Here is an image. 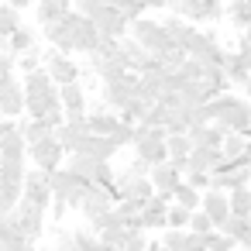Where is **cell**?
<instances>
[{"label":"cell","mask_w":251,"mask_h":251,"mask_svg":"<svg viewBox=\"0 0 251 251\" xmlns=\"http://www.w3.org/2000/svg\"><path fill=\"white\" fill-rule=\"evenodd\" d=\"M18 69H21V76H25V73H35V69H42V49L35 45V49H28L25 55H18Z\"/></svg>","instance_id":"obj_40"},{"label":"cell","mask_w":251,"mask_h":251,"mask_svg":"<svg viewBox=\"0 0 251 251\" xmlns=\"http://www.w3.org/2000/svg\"><path fill=\"white\" fill-rule=\"evenodd\" d=\"M73 241L79 244V251H114L107 241H100L93 227H73Z\"/></svg>","instance_id":"obj_30"},{"label":"cell","mask_w":251,"mask_h":251,"mask_svg":"<svg viewBox=\"0 0 251 251\" xmlns=\"http://www.w3.org/2000/svg\"><path fill=\"white\" fill-rule=\"evenodd\" d=\"M100 97L107 100V107L110 110H124L134 97H138V73H124V76H117V79H107V83H100Z\"/></svg>","instance_id":"obj_8"},{"label":"cell","mask_w":251,"mask_h":251,"mask_svg":"<svg viewBox=\"0 0 251 251\" xmlns=\"http://www.w3.org/2000/svg\"><path fill=\"white\" fill-rule=\"evenodd\" d=\"M14 73H18V59H14L11 52H0V83L11 79Z\"/></svg>","instance_id":"obj_43"},{"label":"cell","mask_w":251,"mask_h":251,"mask_svg":"<svg viewBox=\"0 0 251 251\" xmlns=\"http://www.w3.org/2000/svg\"><path fill=\"white\" fill-rule=\"evenodd\" d=\"M21 25H25V21H21V11L0 0V38H11Z\"/></svg>","instance_id":"obj_33"},{"label":"cell","mask_w":251,"mask_h":251,"mask_svg":"<svg viewBox=\"0 0 251 251\" xmlns=\"http://www.w3.org/2000/svg\"><path fill=\"white\" fill-rule=\"evenodd\" d=\"M114 203H117V196H114V189H103V186H86V193H83V203H79V217L86 220V224H93L97 217H103L107 210H114Z\"/></svg>","instance_id":"obj_11"},{"label":"cell","mask_w":251,"mask_h":251,"mask_svg":"<svg viewBox=\"0 0 251 251\" xmlns=\"http://www.w3.org/2000/svg\"><path fill=\"white\" fill-rule=\"evenodd\" d=\"M14 220H18V227H21V234H25L28 241H38V237L45 234V220H49V210L21 196V203L14 206Z\"/></svg>","instance_id":"obj_10"},{"label":"cell","mask_w":251,"mask_h":251,"mask_svg":"<svg viewBox=\"0 0 251 251\" xmlns=\"http://www.w3.org/2000/svg\"><path fill=\"white\" fill-rule=\"evenodd\" d=\"M66 165H69V169H73V172H76V176H83V179H86V182H93V179H97V172H100V165H103V162H100V158H90V155H83V151H73V155H69V162H66Z\"/></svg>","instance_id":"obj_29"},{"label":"cell","mask_w":251,"mask_h":251,"mask_svg":"<svg viewBox=\"0 0 251 251\" xmlns=\"http://www.w3.org/2000/svg\"><path fill=\"white\" fill-rule=\"evenodd\" d=\"M148 179H151V186L158 189V193H172L179 182H182V169L176 165V162H158V165H151V172H148Z\"/></svg>","instance_id":"obj_20"},{"label":"cell","mask_w":251,"mask_h":251,"mask_svg":"<svg viewBox=\"0 0 251 251\" xmlns=\"http://www.w3.org/2000/svg\"><path fill=\"white\" fill-rule=\"evenodd\" d=\"M90 227H93V230L100 234V241H107L114 251H117V248H124V244L138 234V227H131L117 210H107V213H103V217H97Z\"/></svg>","instance_id":"obj_6"},{"label":"cell","mask_w":251,"mask_h":251,"mask_svg":"<svg viewBox=\"0 0 251 251\" xmlns=\"http://www.w3.org/2000/svg\"><path fill=\"white\" fill-rule=\"evenodd\" d=\"M73 7H76L79 14H86V18L97 25V31H100L103 38H124L127 28H131V21L110 4V0H73Z\"/></svg>","instance_id":"obj_2"},{"label":"cell","mask_w":251,"mask_h":251,"mask_svg":"<svg viewBox=\"0 0 251 251\" xmlns=\"http://www.w3.org/2000/svg\"><path fill=\"white\" fill-rule=\"evenodd\" d=\"M248 227H251V217H234V213H230V217L224 220V227H220V230H224L227 237H234V241L241 244V237L248 234Z\"/></svg>","instance_id":"obj_38"},{"label":"cell","mask_w":251,"mask_h":251,"mask_svg":"<svg viewBox=\"0 0 251 251\" xmlns=\"http://www.w3.org/2000/svg\"><path fill=\"white\" fill-rule=\"evenodd\" d=\"M18 127H21V134H25L28 145H35V141L55 134V127H52L49 121H42V117H18Z\"/></svg>","instance_id":"obj_27"},{"label":"cell","mask_w":251,"mask_h":251,"mask_svg":"<svg viewBox=\"0 0 251 251\" xmlns=\"http://www.w3.org/2000/svg\"><path fill=\"white\" fill-rule=\"evenodd\" d=\"M241 248H244V251H248V248H251V227H248V234H244V237H241Z\"/></svg>","instance_id":"obj_47"},{"label":"cell","mask_w":251,"mask_h":251,"mask_svg":"<svg viewBox=\"0 0 251 251\" xmlns=\"http://www.w3.org/2000/svg\"><path fill=\"white\" fill-rule=\"evenodd\" d=\"M224 134H227V131H224L220 124H213V121H210V124H193V127H189V141H193V145H203V148H220Z\"/></svg>","instance_id":"obj_25"},{"label":"cell","mask_w":251,"mask_h":251,"mask_svg":"<svg viewBox=\"0 0 251 251\" xmlns=\"http://www.w3.org/2000/svg\"><path fill=\"white\" fill-rule=\"evenodd\" d=\"M0 158H28V141H25L21 127H11L0 138Z\"/></svg>","instance_id":"obj_26"},{"label":"cell","mask_w":251,"mask_h":251,"mask_svg":"<svg viewBox=\"0 0 251 251\" xmlns=\"http://www.w3.org/2000/svg\"><path fill=\"white\" fill-rule=\"evenodd\" d=\"M220 151H224V158H227V162H234V158H241V155L248 151V138H244V134H237V131H227V134H224V141H220Z\"/></svg>","instance_id":"obj_34"},{"label":"cell","mask_w":251,"mask_h":251,"mask_svg":"<svg viewBox=\"0 0 251 251\" xmlns=\"http://www.w3.org/2000/svg\"><path fill=\"white\" fill-rule=\"evenodd\" d=\"M25 200L38 203V206H52V182H49V172L42 169H28L25 172Z\"/></svg>","instance_id":"obj_15"},{"label":"cell","mask_w":251,"mask_h":251,"mask_svg":"<svg viewBox=\"0 0 251 251\" xmlns=\"http://www.w3.org/2000/svg\"><path fill=\"white\" fill-rule=\"evenodd\" d=\"M200 210H203V213L213 220V227L220 230L224 220L230 217V200H227L224 189H203V196H200Z\"/></svg>","instance_id":"obj_17"},{"label":"cell","mask_w":251,"mask_h":251,"mask_svg":"<svg viewBox=\"0 0 251 251\" xmlns=\"http://www.w3.org/2000/svg\"><path fill=\"white\" fill-rule=\"evenodd\" d=\"M186 230H193V234H200V237H203V234H210V230H217V227H213V220H210L203 210H193V217H189V227H186Z\"/></svg>","instance_id":"obj_41"},{"label":"cell","mask_w":251,"mask_h":251,"mask_svg":"<svg viewBox=\"0 0 251 251\" xmlns=\"http://www.w3.org/2000/svg\"><path fill=\"white\" fill-rule=\"evenodd\" d=\"M25 158H0V210H14L25 196Z\"/></svg>","instance_id":"obj_3"},{"label":"cell","mask_w":251,"mask_h":251,"mask_svg":"<svg viewBox=\"0 0 251 251\" xmlns=\"http://www.w3.org/2000/svg\"><path fill=\"white\" fill-rule=\"evenodd\" d=\"M165 148H169V162H176V165L186 172V158H189V151H193L189 134H169V138H165Z\"/></svg>","instance_id":"obj_28"},{"label":"cell","mask_w":251,"mask_h":251,"mask_svg":"<svg viewBox=\"0 0 251 251\" xmlns=\"http://www.w3.org/2000/svg\"><path fill=\"white\" fill-rule=\"evenodd\" d=\"M182 179L193 186V189H210V172H196V169H189V172H182Z\"/></svg>","instance_id":"obj_42"},{"label":"cell","mask_w":251,"mask_h":251,"mask_svg":"<svg viewBox=\"0 0 251 251\" xmlns=\"http://www.w3.org/2000/svg\"><path fill=\"white\" fill-rule=\"evenodd\" d=\"M62 25H66V42H62V52H66V55H90V52L100 49L103 35H100L97 25H93L86 14H79L76 7L62 18Z\"/></svg>","instance_id":"obj_1"},{"label":"cell","mask_w":251,"mask_h":251,"mask_svg":"<svg viewBox=\"0 0 251 251\" xmlns=\"http://www.w3.org/2000/svg\"><path fill=\"white\" fill-rule=\"evenodd\" d=\"M127 35L138 42V45H145L151 55H162V52H169V49H179L172 38H169V31L162 28V21H155V18H138V21H131V28H127Z\"/></svg>","instance_id":"obj_4"},{"label":"cell","mask_w":251,"mask_h":251,"mask_svg":"<svg viewBox=\"0 0 251 251\" xmlns=\"http://www.w3.org/2000/svg\"><path fill=\"white\" fill-rule=\"evenodd\" d=\"M42 66H45V73L52 76V83H55V86H66V83H79V76H83L79 62H76L73 55H66V52L52 49V45H49V52H42Z\"/></svg>","instance_id":"obj_7"},{"label":"cell","mask_w":251,"mask_h":251,"mask_svg":"<svg viewBox=\"0 0 251 251\" xmlns=\"http://www.w3.org/2000/svg\"><path fill=\"white\" fill-rule=\"evenodd\" d=\"M227 200H230V213H234V217H251V186L230 189Z\"/></svg>","instance_id":"obj_36"},{"label":"cell","mask_w":251,"mask_h":251,"mask_svg":"<svg viewBox=\"0 0 251 251\" xmlns=\"http://www.w3.org/2000/svg\"><path fill=\"white\" fill-rule=\"evenodd\" d=\"M7 42H11V55L18 59V55H25L28 49H35V45H38V31H35V28H28V25H21Z\"/></svg>","instance_id":"obj_31"},{"label":"cell","mask_w":251,"mask_h":251,"mask_svg":"<svg viewBox=\"0 0 251 251\" xmlns=\"http://www.w3.org/2000/svg\"><path fill=\"white\" fill-rule=\"evenodd\" d=\"M145 4H148V11H165L169 0H145Z\"/></svg>","instance_id":"obj_46"},{"label":"cell","mask_w":251,"mask_h":251,"mask_svg":"<svg viewBox=\"0 0 251 251\" xmlns=\"http://www.w3.org/2000/svg\"><path fill=\"white\" fill-rule=\"evenodd\" d=\"M200 196H203V193H200V189H193L186 179L172 189V203H179V206H186V210H200Z\"/></svg>","instance_id":"obj_35"},{"label":"cell","mask_w":251,"mask_h":251,"mask_svg":"<svg viewBox=\"0 0 251 251\" xmlns=\"http://www.w3.org/2000/svg\"><path fill=\"white\" fill-rule=\"evenodd\" d=\"M248 251H251V248H248Z\"/></svg>","instance_id":"obj_49"},{"label":"cell","mask_w":251,"mask_h":251,"mask_svg":"<svg viewBox=\"0 0 251 251\" xmlns=\"http://www.w3.org/2000/svg\"><path fill=\"white\" fill-rule=\"evenodd\" d=\"M224 18L230 21L234 31L251 28V0H224Z\"/></svg>","instance_id":"obj_24"},{"label":"cell","mask_w":251,"mask_h":251,"mask_svg":"<svg viewBox=\"0 0 251 251\" xmlns=\"http://www.w3.org/2000/svg\"><path fill=\"white\" fill-rule=\"evenodd\" d=\"M224 162H227V158H224L220 148L193 145V151H189V158H186V172H189V169H196V172H213V169H220Z\"/></svg>","instance_id":"obj_19"},{"label":"cell","mask_w":251,"mask_h":251,"mask_svg":"<svg viewBox=\"0 0 251 251\" xmlns=\"http://www.w3.org/2000/svg\"><path fill=\"white\" fill-rule=\"evenodd\" d=\"M76 151H83V155H90V158H100V162H110L121 148H117V141H114L110 134H93V131H90Z\"/></svg>","instance_id":"obj_18"},{"label":"cell","mask_w":251,"mask_h":251,"mask_svg":"<svg viewBox=\"0 0 251 251\" xmlns=\"http://www.w3.org/2000/svg\"><path fill=\"white\" fill-rule=\"evenodd\" d=\"M59 100H62V110L66 114H86V86L83 83H66L59 86Z\"/></svg>","instance_id":"obj_23"},{"label":"cell","mask_w":251,"mask_h":251,"mask_svg":"<svg viewBox=\"0 0 251 251\" xmlns=\"http://www.w3.org/2000/svg\"><path fill=\"white\" fill-rule=\"evenodd\" d=\"M49 182H52V196H55V200H66L69 210H79L83 193H86V186H90L83 176H76L69 165H59L55 172H49Z\"/></svg>","instance_id":"obj_5"},{"label":"cell","mask_w":251,"mask_h":251,"mask_svg":"<svg viewBox=\"0 0 251 251\" xmlns=\"http://www.w3.org/2000/svg\"><path fill=\"white\" fill-rule=\"evenodd\" d=\"M121 49H124V59H127V69H131V73H145V69L155 66V55H151L145 45H138L131 35L121 38Z\"/></svg>","instance_id":"obj_21"},{"label":"cell","mask_w":251,"mask_h":251,"mask_svg":"<svg viewBox=\"0 0 251 251\" xmlns=\"http://www.w3.org/2000/svg\"><path fill=\"white\" fill-rule=\"evenodd\" d=\"M241 186H251V172H248L241 162H224L220 169L210 172V189L230 193V189H241Z\"/></svg>","instance_id":"obj_12"},{"label":"cell","mask_w":251,"mask_h":251,"mask_svg":"<svg viewBox=\"0 0 251 251\" xmlns=\"http://www.w3.org/2000/svg\"><path fill=\"white\" fill-rule=\"evenodd\" d=\"M59 141H62V148H66V155H73L79 145H83V138L90 134V117L86 114H66V121L59 124Z\"/></svg>","instance_id":"obj_13"},{"label":"cell","mask_w":251,"mask_h":251,"mask_svg":"<svg viewBox=\"0 0 251 251\" xmlns=\"http://www.w3.org/2000/svg\"><path fill=\"white\" fill-rule=\"evenodd\" d=\"M0 114L11 117V121H18L25 114V83L18 76L0 83Z\"/></svg>","instance_id":"obj_14"},{"label":"cell","mask_w":251,"mask_h":251,"mask_svg":"<svg viewBox=\"0 0 251 251\" xmlns=\"http://www.w3.org/2000/svg\"><path fill=\"white\" fill-rule=\"evenodd\" d=\"M169 203H172V193H151L148 196V203L141 206V227L145 230H162L165 227V210H169Z\"/></svg>","instance_id":"obj_16"},{"label":"cell","mask_w":251,"mask_h":251,"mask_svg":"<svg viewBox=\"0 0 251 251\" xmlns=\"http://www.w3.org/2000/svg\"><path fill=\"white\" fill-rule=\"evenodd\" d=\"M4 4H11V7H18V11H25V7H35V0H4Z\"/></svg>","instance_id":"obj_45"},{"label":"cell","mask_w":251,"mask_h":251,"mask_svg":"<svg viewBox=\"0 0 251 251\" xmlns=\"http://www.w3.org/2000/svg\"><path fill=\"white\" fill-rule=\"evenodd\" d=\"M145 248H148V237H145V230H138V234H134L124 248H117V251H145Z\"/></svg>","instance_id":"obj_44"},{"label":"cell","mask_w":251,"mask_h":251,"mask_svg":"<svg viewBox=\"0 0 251 251\" xmlns=\"http://www.w3.org/2000/svg\"><path fill=\"white\" fill-rule=\"evenodd\" d=\"M220 69H224V76L230 79V86H244V83H248V76H251V69L244 66V59L237 55V49H224Z\"/></svg>","instance_id":"obj_22"},{"label":"cell","mask_w":251,"mask_h":251,"mask_svg":"<svg viewBox=\"0 0 251 251\" xmlns=\"http://www.w3.org/2000/svg\"><path fill=\"white\" fill-rule=\"evenodd\" d=\"M241 90H244V97H248V100H251V76H248V83H244V86H241Z\"/></svg>","instance_id":"obj_48"},{"label":"cell","mask_w":251,"mask_h":251,"mask_svg":"<svg viewBox=\"0 0 251 251\" xmlns=\"http://www.w3.org/2000/svg\"><path fill=\"white\" fill-rule=\"evenodd\" d=\"M86 117H90V131L93 134H114L121 127L117 110H100V114H86Z\"/></svg>","instance_id":"obj_32"},{"label":"cell","mask_w":251,"mask_h":251,"mask_svg":"<svg viewBox=\"0 0 251 251\" xmlns=\"http://www.w3.org/2000/svg\"><path fill=\"white\" fill-rule=\"evenodd\" d=\"M189 217H193V210H186V206H179V203H169V210H165V227H189Z\"/></svg>","instance_id":"obj_39"},{"label":"cell","mask_w":251,"mask_h":251,"mask_svg":"<svg viewBox=\"0 0 251 251\" xmlns=\"http://www.w3.org/2000/svg\"><path fill=\"white\" fill-rule=\"evenodd\" d=\"M28 158H31L35 169H42V172H55V169L66 162V148H62L59 134H49V138L28 145Z\"/></svg>","instance_id":"obj_9"},{"label":"cell","mask_w":251,"mask_h":251,"mask_svg":"<svg viewBox=\"0 0 251 251\" xmlns=\"http://www.w3.org/2000/svg\"><path fill=\"white\" fill-rule=\"evenodd\" d=\"M203 248H206V251H234L237 241L227 237L224 230H210V234H203Z\"/></svg>","instance_id":"obj_37"}]
</instances>
